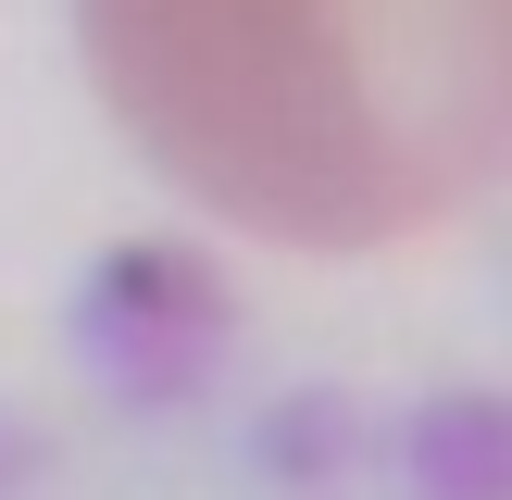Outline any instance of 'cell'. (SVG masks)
I'll list each match as a JSON object with an SVG mask.
<instances>
[{
	"label": "cell",
	"mask_w": 512,
	"mask_h": 500,
	"mask_svg": "<svg viewBox=\"0 0 512 500\" xmlns=\"http://www.w3.org/2000/svg\"><path fill=\"white\" fill-rule=\"evenodd\" d=\"M150 175L288 250H388L463 213L512 138L500 0H75Z\"/></svg>",
	"instance_id": "1"
}]
</instances>
